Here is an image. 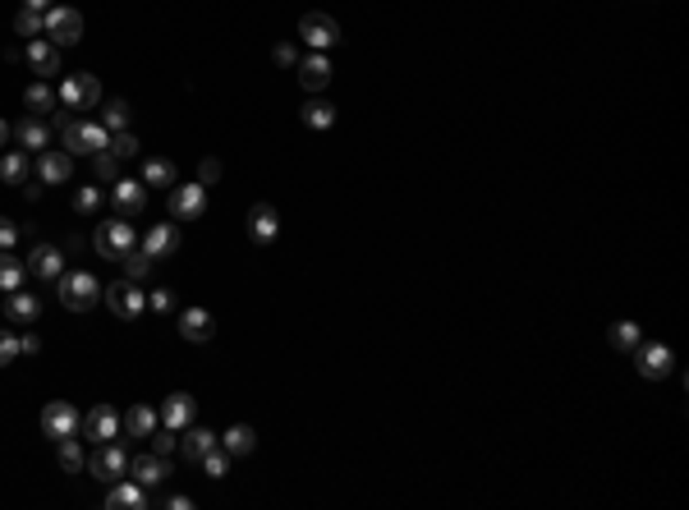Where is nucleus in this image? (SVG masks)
Returning a JSON list of instances; mask_svg holds the SVG:
<instances>
[{"label": "nucleus", "mask_w": 689, "mask_h": 510, "mask_svg": "<svg viewBox=\"0 0 689 510\" xmlns=\"http://www.w3.org/2000/svg\"><path fill=\"white\" fill-rule=\"evenodd\" d=\"M102 281L93 277V271H60V281H56V295H60V303L69 308V312H88V308H97L102 303Z\"/></svg>", "instance_id": "obj_1"}, {"label": "nucleus", "mask_w": 689, "mask_h": 510, "mask_svg": "<svg viewBox=\"0 0 689 510\" xmlns=\"http://www.w3.org/2000/svg\"><path fill=\"white\" fill-rule=\"evenodd\" d=\"M93 249H97V258H110V262H119L129 249H138V225L129 221V216H115V221H102L97 225V234H93Z\"/></svg>", "instance_id": "obj_2"}, {"label": "nucleus", "mask_w": 689, "mask_h": 510, "mask_svg": "<svg viewBox=\"0 0 689 510\" xmlns=\"http://www.w3.org/2000/svg\"><path fill=\"white\" fill-rule=\"evenodd\" d=\"M42 19H47V28H42L47 42H56V47H74V42H84V14H78V10H69V5H51Z\"/></svg>", "instance_id": "obj_3"}, {"label": "nucleus", "mask_w": 689, "mask_h": 510, "mask_svg": "<svg viewBox=\"0 0 689 510\" xmlns=\"http://www.w3.org/2000/svg\"><path fill=\"white\" fill-rule=\"evenodd\" d=\"M102 299L110 303V312L115 318H125V322H134V318H143V308H147V295L138 290V281H110L106 290H102Z\"/></svg>", "instance_id": "obj_4"}, {"label": "nucleus", "mask_w": 689, "mask_h": 510, "mask_svg": "<svg viewBox=\"0 0 689 510\" xmlns=\"http://www.w3.org/2000/svg\"><path fill=\"white\" fill-rule=\"evenodd\" d=\"M88 474L102 479V483H115V479H125L129 474V455L119 442H97V451L88 455Z\"/></svg>", "instance_id": "obj_5"}, {"label": "nucleus", "mask_w": 689, "mask_h": 510, "mask_svg": "<svg viewBox=\"0 0 689 510\" xmlns=\"http://www.w3.org/2000/svg\"><path fill=\"white\" fill-rule=\"evenodd\" d=\"M110 207H115V216L138 221L143 207H147V184H143V180H125V175H119V180L110 184Z\"/></svg>", "instance_id": "obj_6"}, {"label": "nucleus", "mask_w": 689, "mask_h": 510, "mask_svg": "<svg viewBox=\"0 0 689 510\" xmlns=\"http://www.w3.org/2000/svg\"><path fill=\"white\" fill-rule=\"evenodd\" d=\"M299 37H304L313 51H327V47L340 42V23H336L331 14H322V10H308V14L299 19Z\"/></svg>", "instance_id": "obj_7"}, {"label": "nucleus", "mask_w": 689, "mask_h": 510, "mask_svg": "<svg viewBox=\"0 0 689 510\" xmlns=\"http://www.w3.org/2000/svg\"><path fill=\"white\" fill-rule=\"evenodd\" d=\"M102 101V84H97V74H69L65 84H60V106L69 110H88Z\"/></svg>", "instance_id": "obj_8"}, {"label": "nucleus", "mask_w": 689, "mask_h": 510, "mask_svg": "<svg viewBox=\"0 0 689 510\" xmlns=\"http://www.w3.org/2000/svg\"><path fill=\"white\" fill-rule=\"evenodd\" d=\"M208 212V184H171V216L175 221H198Z\"/></svg>", "instance_id": "obj_9"}, {"label": "nucleus", "mask_w": 689, "mask_h": 510, "mask_svg": "<svg viewBox=\"0 0 689 510\" xmlns=\"http://www.w3.org/2000/svg\"><path fill=\"white\" fill-rule=\"evenodd\" d=\"M78 427H84V418L74 414V405H69V400H51V405L42 409V437H51V442L74 437Z\"/></svg>", "instance_id": "obj_10"}, {"label": "nucleus", "mask_w": 689, "mask_h": 510, "mask_svg": "<svg viewBox=\"0 0 689 510\" xmlns=\"http://www.w3.org/2000/svg\"><path fill=\"white\" fill-rule=\"evenodd\" d=\"M138 249L156 262V258H175L180 253V221H156L143 240H138Z\"/></svg>", "instance_id": "obj_11"}, {"label": "nucleus", "mask_w": 689, "mask_h": 510, "mask_svg": "<svg viewBox=\"0 0 689 510\" xmlns=\"http://www.w3.org/2000/svg\"><path fill=\"white\" fill-rule=\"evenodd\" d=\"M129 479H134V483H143V488L152 492V488H161V483L171 479V460H166V455H152V451H143V455H134V460H129Z\"/></svg>", "instance_id": "obj_12"}, {"label": "nucleus", "mask_w": 689, "mask_h": 510, "mask_svg": "<svg viewBox=\"0 0 689 510\" xmlns=\"http://www.w3.org/2000/svg\"><path fill=\"white\" fill-rule=\"evenodd\" d=\"M295 74H299V88H304V92H322V88H327V84H331V60H327V51H313V56H299Z\"/></svg>", "instance_id": "obj_13"}, {"label": "nucleus", "mask_w": 689, "mask_h": 510, "mask_svg": "<svg viewBox=\"0 0 689 510\" xmlns=\"http://www.w3.org/2000/svg\"><path fill=\"white\" fill-rule=\"evenodd\" d=\"M32 171H37V180H42V184H69V175H74V156L47 147V152H37Z\"/></svg>", "instance_id": "obj_14"}, {"label": "nucleus", "mask_w": 689, "mask_h": 510, "mask_svg": "<svg viewBox=\"0 0 689 510\" xmlns=\"http://www.w3.org/2000/svg\"><path fill=\"white\" fill-rule=\"evenodd\" d=\"M28 271L37 281H60V271H65V249L60 244H37L28 253Z\"/></svg>", "instance_id": "obj_15"}, {"label": "nucleus", "mask_w": 689, "mask_h": 510, "mask_svg": "<svg viewBox=\"0 0 689 510\" xmlns=\"http://www.w3.org/2000/svg\"><path fill=\"white\" fill-rule=\"evenodd\" d=\"M84 433H88L93 442H115L119 433H125V418H119L110 405H97V409H88V418H84Z\"/></svg>", "instance_id": "obj_16"}, {"label": "nucleus", "mask_w": 689, "mask_h": 510, "mask_svg": "<svg viewBox=\"0 0 689 510\" xmlns=\"http://www.w3.org/2000/svg\"><path fill=\"white\" fill-rule=\"evenodd\" d=\"M106 506L110 510H143L147 506V488L134 483V479H115V483H106Z\"/></svg>", "instance_id": "obj_17"}, {"label": "nucleus", "mask_w": 689, "mask_h": 510, "mask_svg": "<svg viewBox=\"0 0 689 510\" xmlns=\"http://www.w3.org/2000/svg\"><path fill=\"white\" fill-rule=\"evenodd\" d=\"M180 336L193 340V345H208L216 336V318H212L208 308H184L180 312Z\"/></svg>", "instance_id": "obj_18"}, {"label": "nucleus", "mask_w": 689, "mask_h": 510, "mask_svg": "<svg viewBox=\"0 0 689 510\" xmlns=\"http://www.w3.org/2000/svg\"><path fill=\"white\" fill-rule=\"evenodd\" d=\"M156 414H161V423H166V427L184 433V427L193 423V414H198V400L189 396V391H175V396H166V405H161Z\"/></svg>", "instance_id": "obj_19"}, {"label": "nucleus", "mask_w": 689, "mask_h": 510, "mask_svg": "<svg viewBox=\"0 0 689 510\" xmlns=\"http://www.w3.org/2000/svg\"><path fill=\"white\" fill-rule=\"evenodd\" d=\"M5 318H10L14 327H32L37 318H42V299L28 295L23 286H19V290H10V299H5Z\"/></svg>", "instance_id": "obj_20"}, {"label": "nucleus", "mask_w": 689, "mask_h": 510, "mask_svg": "<svg viewBox=\"0 0 689 510\" xmlns=\"http://www.w3.org/2000/svg\"><path fill=\"white\" fill-rule=\"evenodd\" d=\"M276 230H280L276 207H271V203H253V207H249V240H253V244H271Z\"/></svg>", "instance_id": "obj_21"}, {"label": "nucleus", "mask_w": 689, "mask_h": 510, "mask_svg": "<svg viewBox=\"0 0 689 510\" xmlns=\"http://www.w3.org/2000/svg\"><path fill=\"white\" fill-rule=\"evenodd\" d=\"M14 138H19V147L23 152H47L51 147V125H42V120H37V115H23V120L14 125Z\"/></svg>", "instance_id": "obj_22"}, {"label": "nucleus", "mask_w": 689, "mask_h": 510, "mask_svg": "<svg viewBox=\"0 0 689 510\" xmlns=\"http://www.w3.org/2000/svg\"><path fill=\"white\" fill-rule=\"evenodd\" d=\"M23 56H28V65L37 69V78H47V74L60 69V47L47 42V37H32V42L23 47Z\"/></svg>", "instance_id": "obj_23"}, {"label": "nucleus", "mask_w": 689, "mask_h": 510, "mask_svg": "<svg viewBox=\"0 0 689 510\" xmlns=\"http://www.w3.org/2000/svg\"><path fill=\"white\" fill-rule=\"evenodd\" d=\"M671 368H676V359H671L667 345H643V349H639V373H643L648 382H662Z\"/></svg>", "instance_id": "obj_24"}, {"label": "nucleus", "mask_w": 689, "mask_h": 510, "mask_svg": "<svg viewBox=\"0 0 689 510\" xmlns=\"http://www.w3.org/2000/svg\"><path fill=\"white\" fill-rule=\"evenodd\" d=\"M212 446H221V437L208 433V427H193V423H189L184 433H180V455H184V460H202Z\"/></svg>", "instance_id": "obj_25"}, {"label": "nucleus", "mask_w": 689, "mask_h": 510, "mask_svg": "<svg viewBox=\"0 0 689 510\" xmlns=\"http://www.w3.org/2000/svg\"><path fill=\"white\" fill-rule=\"evenodd\" d=\"M143 184L147 189H171V184H180V171H175L171 156H147V162H143Z\"/></svg>", "instance_id": "obj_26"}, {"label": "nucleus", "mask_w": 689, "mask_h": 510, "mask_svg": "<svg viewBox=\"0 0 689 510\" xmlns=\"http://www.w3.org/2000/svg\"><path fill=\"white\" fill-rule=\"evenodd\" d=\"M0 180H5V184H28L32 180V156L23 147L5 152V156H0Z\"/></svg>", "instance_id": "obj_27"}, {"label": "nucleus", "mask_w": 689, "mask_h": 510, "mask_svg": "<svg viewBox=\"0 0 689 510\" xmlns=\"http://www.w3.org/2000/svg\"><path fill=\"white\" fill-rule=\"evenodd\" d=\"M221 446H225L230 455H253V451H258V433H253L249 423H234V427H225Z\"/></svg>", "instance_id": "obj_28"}, {"label": "nucleus", "mask_w": 689, "mask_h": 510, "mask_svg": "<svg viewBox=\"0 0 689 510\" xmlns=\"http://www.w3.org/2000/svg\"><path fill=\"white\" fill-rule=\"evenodd\" d=\"M156 423H161V414H156L152 405H134V409L125 414V433L138 437V442H147V433H152Z\"/></svg>", "instance_id": "obj_29"}, {"label": "nucleus", "mask_w": 689, "mask_h": 510, "mask_svg": "<svg viewBox=\"0 0 689 510\" xmlns=\"http://www.w3.org/2000/svg\"><path fill=\"white\" fill-rule=\"evenodd\" d=\"M299 120H304L308 129H331V125H336V106H331V101H322V97H313V101H304Z\"/></svg>", "instance_id": "obj_30"}, {"label": "nucleus", "mask_w": 689, "mask_h": 510, "mask_svg": "<svg viewBox=\"0 0 689 510\" xmlns=\"http://www.w3.org/2000/svg\"><path fill=\"white\" fill-rule=\"evenodd\" d=\"M102 207H106V193H102L97 184H78V189H74V212H78V216H97Z\"/></svg>", "instance_id": "obj_31"}, {"label": "nucleus", "mask_w": 689, "mask_h": 510, "mask_svg": "<svg viewBox=\"0 0 689 510\" xmlns=\"http://www.w3.org/2000/svg\"><path fill=\"white\" fill-rule=\"evenodd\" d=\"M147 451H152V455H166V460H171V455L180 451V433H175V427H166V423H156L152 433H147Z\"/></svg>", "instance_id": "obj_32"}, {"label": "nucleus", "mask_w": 689, "mask_h": 510, "mask_svg": "<svg viewBox=\"0 0 689 510\" xmlns=\"http://www.w3.org/2000/svg\"><path fill=\"white\" fill-rule=\"evenodd\" d=\"M56 101H60V97H56V92L42 84V78H37V84L23 92V106H28L32 115H51V110H56Z\"/></svg>", "instance_id": "obj_33"}, {"label": "nucleus", "mask_w": 689, "mask_h": 510, "mask_svg": "<svg viewBox=\"0 0 689 510\" xmlns=\"http://www.w3.org/2000/svg\"><path fill=\"white\" fill-rule=\"evenodd\" d=\"M23 271H28V262H19V258L5 249V253H0V290H5V295L19 290V286H23Z\"/></svg>", "instance_id": "obj_34"}, {"label": "nucleus", "mask_w": 689, "mask_h": 510, "mask_svg": "<svg viewBox=\"0 0 689 510\" xmlns=\"http://www.w3.org/2000/svg\"><path fill=\"white\" fill-rule=\"evenodd\" d=\"M129 120H134V110H129V101H106V110H102V125L110 129V134H119V129H129Z\"/></svg>", "instance_id": "obj_35"}, {"label": "nucleus", "mask_w": 689, "mask_h": 510, "mask_svg": "<svg viewBox=\"0 0 689 510\" xmlns=\"http://www.w3.org/2000/svg\"><path fill=\"white\" fill-rule=\"evenodd\" d=\"M106 152L115 156V162H119V166H125V162H134V156H138V138H134L129 129H119V134H110Z\"/></svg>", "instance_id": "obj_36"}, {"label": "nucleus", "mask_w": 689, "mask_h": 510, "mask_svg": "<svg viewBox=\"0 0 689 510\" xmlns=\"http://www.w3.org/2000/svg\"><path fill=\"white\" fill-rule=\"evenodd\" d=\"M606 340H612L616 349H639L643 345V331H639V322H616L612 331H606Z\"/></svg>", "instance_id": "obj_37"}, {"label": "nucleus", "mask_w": 689, "mask_h": 510, "mask_svg": "<svg viewBox=\"0 0 689 510\" xmlns=\"http://www.w3.org/2000/svg\"><path fill=\"white\" fill-rule=\"evenodd\" d=\"M198 464H202V474H208V479H225V474H230V451H225V446H212Z\"/></svg>", "instance_id": "obj_38"}, {"label": "nucleus", "mask_w": 689, "mask_h": 510, "mask_svg": "<svg viewBox=\"0 0 689 510\" xmlns=\"http://www.w3.org/2000/svg\"><path fill=\"white\" fill-rule=\"evenodd\" d=\"M60 469H65V474H78V469H88V455H84V446H78L74 437L60 442Z\"/></svg>", "instance_id": "obj_39"}, {"label": "nucleus", "mask_w": 689, "mask_h": 510, "mask_svg": "<svg viewBox=\"0 0 689 510\" xmlns=\"http://www.w3.org/2000/svg\"><path fill=\"white\" fill-rule=\"evenodd\" d=\"M42 28H47V19L37 14V10H19V14H14V32L28 37V42H32V37H42Z\"/></svg>", "instance_id": "obj_40"}, {"label": "nucleus", "mask_w": 689, "mask_h": 510, "mask_svg": "<svg viewBox=\"0 0 689 510\" xmlns=\"http://www.w3.org/2000/svg\"><path fill=\"white\" fill-rule=\"evenodd\" d=\"M119 262H125V277H129V281H143L147 271H152V258H147L143 249H129V253L119 258Z\"/></svg>", "instance_id": "obj_41"}, {"label": "nucleus", "mask_w": 689, "mask_h": 510, "mask_svg": "<svg viewBox=\"0 0 689 510\" xmlns=\"http://www.w3.org/2000/svg\"><path fill=\"white\" fill-rule=\"evenodd\" d=\"M93 171H97L102 184H115V180H119V162H115L110 152H97V156H93Z\"/></svg>", "instance_id": "obj_42"}, {"label": "nucleus", "mask_w": 689, "mask_h": 510, "mask_svg": "<svg viewBox=\"0 0 689 510\" xmlns=\"http://www.w3.org/2000/svg\"><path fill=\"white\" fill-rule=\"evenodd\" d=\"M19 359V336L14 331H0V368H10Z\"/></svg>", "instance_id": "obj_43"}, {"label": "nucleus", "mask_w": 689, "mask_h": 510, "mask_svg": "<svg viewBox=\"0 0 689 510\" xmlns=\"http://www.w3.org/2000/svg\"><path fill=\"white\" fill-rule=\"evenodd\" d=\"M147 308H152V312H171V308H175V290H166V286L152 290V295H147Z\"/></svg>", "instance_id": "obj_44"}, {"label": "nucleus", "mask_w": 689, "mask_h": 510, "mask_svg": "<svg viewBox=\"0 0 689 510\" xmlns=\"http://www.w3.org/2000/svg\"><path fill=\"white\" fill-rule=\"evenodd\" d=\"M14 244H19V225H14L10 216H0V253L14 249Z\"/></svg>", "instance_id": "obj_45"}, {"label": "nucleus", "mask_w": 689, "mask_h": 510, "mask_svg": "<svg viewBox=\"0 0 689 510\" xmlns=\"http://www.w3.org/2000/svg\"><path fill=\"white\" fill-rule=\"evenodd\" d=\"M216 180H221V162H216V156H208V162L198 166V184H216Z\"/></svg>", "instance_id": "obj_46"}, {"label": "nucleus", "mask_w": 689, "mask_h": 510, "mask_svg": "<svg viewBox=\"0 0 689 510\" xmlns=\"http://www.w3.org/2000/svg\"><path fill=\"white\" fill-rule=\"evenodd\" d=\"M271 60H276V65H280V69H290V65H299V51H295V47H290V42H280V47H276V51H271Z\"/></svg>", "instance_id": "obj_47"}, {"label": "nucleus", "mask_w": 689, "mask_h": 510, "mask_svg": "<svg viewBox=\"0 0 689 510\" xmlns=\"http://www.w3.org/2000/svg\"><path fill=\"white\" fill-rule=\"evenodd\" d=\"M37 349H42V340H37L32 331H28V336H19V355H37Z\"/></svg>", "instance_id": "obj_48"}, {"label": "nucleus", "mask_w": 689, "mask_h": 510, "mask_svg": "<svg viewBox=\"0 0 689 510\" xmlns=\"http://www.w3.org/2000/svg\"><path fill=\"white\" fill-rule=\"evenodd\" d=\"M56 5V0H23V10H37V14H47Z\"/></svg>", "instance_id": "obj_49"}, {"label": "nucleus", "mask_w": 689, "mask_h": 510, "mask_svg": "<svg viewBox=\"0 0 689 510\" xmlns=\"http://www.w3.org/2000/svg\"><path fill=\"white\" fill-rule=\"evenodd\" d=\"M166 506H171V510H193V501H189V497H171Z\"/></svg>", "instance_id": "obj_50"}, {"label": "nucleus", "mask_w": 689, "mask_h": 510, "mask_svg": "<svg viewBox=\"0 0 689 510\" xmlns=\"http://www.w3.org/2000/svg\"><path fill=\"white\" fill-rule=\"evenodd\" d=\"M10 134H14V129H10L5 120H0V147H5V143H10Z\"/></svg>", "instance_id": "obj_51"}]
</instances>
